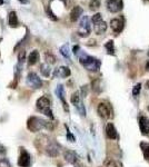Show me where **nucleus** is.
<instances>
[{
    "label": "nucleus",
    "instance_id": "28",
    "mask_svg": "<svg viewBox=\"0 0 149 167\" xmlns=\"http://www.w3.org/2000/svg\"><path fill=\"white\" fill-rule=\"evenodd\" d=\"M46 12H47V15H48V17H49L51 20H54V21H56V20H58V18L56 17V15L51 11V9H50V7H47L46 8Z\"/></svg>",
    "mask_w": 149,
    "mask_h": 167
},
{
    "label": "nucleus",
    "instance_id": "1",
    "mask_svg": "<svg viewBox=\"0 0 149 167\" xmlns=\"http://www.w3.org/2000/svg\"><path fill=\"white\" fill-rule=\"evenodd\" d=\"M27 127L30 131L36 133V131H39L46 128V129H54V125L50 122H47L43 118H39V117H30L27 122Z\"/></svg>",
    "mask_w": 149,
    "mask_h": 167
},
{
    "label": "nucleus",
    "instance_id": "15",
    "mask_svg": "<svg viewBox=\"0 0 149 167\" xmlns=\"http://www.w3.org/2000/svg\"><path fill=\"white\" fill-rule=\"evenodd\" d=\"M64 156H65V159L67 160L68 163H70V164H76V163L78 162V155L73 152V151H66Z\"/></svg>",
    "mask_w": 149,
    "mask_h": 167
},
{
    "label": "nucleus",
    "instance_id": "43",
    "mask_svg": "<svg viewBox=\"0 0 149 167\" xmlns=\"http://www.w3.org/2000/svg\"><path fill=\"white\" fill-rule=\"evenodd\" d=\"M76 167H79V166H76Z\"/></svg>",
    "mask_w": 149,
    "mask_h": 167
},
{
    "label": "nucleus",
    "instance_id": "27",
    "mask_svg": "<svg viewBox=\"0 0 149 167\" xmlns=\"http://www.w3.org/2000/svg\"><path fill=\"white\" fill-rule=\"evenodd\" d=\"M76 108H77V110H78L79 114H80L81 116H84V117L86 116V109H85V106L82 105V102H79L78 105L76 106Z\"/></svg>",
    "mask_w": 149,
    "mask_h": 167
},
{
    "label": "nucleus",
    "instance_id": "25",
    "mask_svg": "<svg viewBox=\"0 0 149 167\" xmlns=\"http://www.w3.org/2000/svg\"><path fill=\"white\" fill-rule=\"evenodd\" d=\"M100 7V0H90L89 1V8L90 10H97Z\"/></svg>",
    "mask_w": 149,
    "mask_h": 167
},
{
    "label": "nucleus",
    "instance_id": "22",
    "mask_svg": "<svg viewBox=\"0 0 149 167\" xmlns=\"http://www.w3.org/2000/svg\"><path fill=\"white\" fill-rule=\"evenodd\" d=\"M50 71H51V69H50V67L48 64H43V65L40 66V73L43 74V76H45V77H49Z\"/></svg>",
    "mask_w": 149,
    "mask_h": 167
},
{
    "label": "nucleus",
    "instance_id": "13",
    "mask_svg": "<svg viewBox=\"0 0 149 167\" xmlns=\"http://www.w3.org/2000/svg\"><path fill=\"white\" fill-rule=\"evenodd\" d=\"M106 134H107V137L110 138V139H117V138H118V133H117V129L115 128L114 124H111V123L107 124Z\"/></svg>",
    "mask_w": 149,
    "mask_h": 167
},
{
    "label": "nucleus",
    "instance_id": "8",
    "mask_svg": "<svg viewBox=\"0 0 149 167\" xmlns=\"http://www.w3.org/2000/svg\"><path fill=\"white\" fill-rule=\"evenodd\" d=\"M30 164V155L28 152H26L25 149H22L18 159V165L20 167H28Z\"/></svg>",
    "mask_w": 149,
    "mask_h": 167
},
{
    "label": "nucleus",
    "instance_id": "4",
    "mask_svg": "<svg viewBox=\"0 0 149 167\" xmlns=\"http://www.w3.org/2000/svg\"><path fill=\"white\" fill-rule=\"evenodd\" d=\"M78 35L80 37H88L90 35V25H89V19L87 16H84L81 21H80Z\"/></svg>",
    "mask_w": 149,
    "mask_h": 167
},
{
    "label": "nucleus",
    "instance_id": "9",
    "mask_svg": "<svg viewBox=\"0 0 149 167\" xmlns=\"http://www.w3.org/2000/svg\"><path fill=\"white\" fill-rule=\"evenodd\" d=\"M71 75L70 69L66 66H60L59 68H57L55 71H54V77H60V78H66V77H69Z\"/></svg>",
    "mask_w": 149,
    "mask_h": 167
},
{
    "label": "nucleus",
    "instance_id": "20",
    "mask_svg": "<svg viewBox=\"0 0 149 167\" xmlns=\"http://www.w3.org/2000/svg\"><path fill=\"white\" fill-rule=\"evenodd\" d=\"M59 51H60V54L64 56L65 58H67V59L70 58V49H69V45L68 44L61 46L60 49H59Z\"/></svg>",
    "mask_w": 149,
    "mask_h": 167
},
{
    "label": "nucleus",
    "instance_id": "3",
    "mask_svg": "<svg viewBox=\"0 0 149 167\" xmlns=\"http://www.w3.org/2000/svg\"><path fill=\"white\" fill-rule=\"evenodd\" d=\"M37 108L38 110H40L43 114H45L46 116H48L50 119H54V115H52V110H51V102L50 99L46 96L40 97L37 100Z\"/></svg>",
    "mask_w": 149,
    "mask_h": 167
},
{
    "label": "nucleus",
    "instance_id": "5",
    "mask_svg": "<svg viewBox=\"0 0 149 167\" xmlns=\"http://www.w3.org/2000/svg\"><path fill=\"white\" fill-rule=\"evenodd\" d=\"M27 85L30 86L31 88H35V89H38L43 86V81L41 79L38 77V75L35 73H29L28 76H27Z\"/></svg>",
    "mask_w": 149,
    "mask_h": 167
},
{
    "label": "nucleus",
    "instance_id": "23",
    "mask_svg": "<svg viewBox=\"0 0 149 167\" xmlns=\"http://www.w3.org/2000/svg\"><path fill=\"white\" fill-rule=\"evenodd\" d=\"M70 100H71V104L75 105V106H77L79 102H80V96H79L78 91H76V93H73V94L71 95Z\"/></svg>",
    "mask_w": 149,
    "mask_h": 167
},
{
    "label": "nucleus",
    "instance_id": "40",
    "mask_svg": "<svg viewBox=\"0 0 149 167\" xmlns=\"http://www.w3.org/2000/svg\"><path fill=\"white\" fill-rule=\"evenodd\" d=\"M146 86H147V88L149 89V80L147 81V82H146Z\"/></svg>",
    "mask_w": 149,
    "mask_h": 167
},
{
    "label": "nucleus",
    "instance_id": "31",
    "mask_svg": "<svg viewBox=\"0 0 149 167\" xmlns=\"http://www.w3.org/2000/svg\"><path fill=\"white\" fill-rule=\"evenodd\" d=\"M18 60L20 63H23L26 60V51L25 50H20L18 52Z\"/></svg>",
    "mask_w": 149,
    "mask_h": 167
},
{
    "label": "nucleus",
    "instance_id": "26",
    "mask_svg": "<svg viewBox=\"0 0 149 167\" xmlns=\"http://www.w3.org/2000/svg\"><path fill=\"white\" fill-rule=\"evenodd\" d=\"M141 148H142V153H144V156L146 159L149 160V145L148 144H141Z\"/></svg>",
    "mask_w": 149,
    "mask_h": 167
},
{
    "label": "nucleus",
    "instance_id": "41",
    "mask_svg": "<svg viewBox=\"0 0 149 167\" xmlns=\"http://www.w3.org/2000/svg\"><path fill=\"white\" fill-rule=\"evenodd\" d=\"M2 3H3V0H0V6H1Z\"/></svg>",
    "mask_w": 149,
    "mask_h": 167
},
{
    "label": "nucleus",
    "instance_id": "37",
    "mask_svg": "<svg viewBox=\"0 0 149 167\" xmlns=\"http://www.w3.org/2000/svg\"><path fill=\"white\" fill-rule=\"evenodd\" d=\"M0 153H2V154H5V153H6L5 148H3V147H2L1 145H0Z\"/></svg>",
    "mask_w": 149,
    "mask_h": 167
},
{
    "label": "nucleus",
    "instance_id": "39",
    "mask_svg": "<svg viewBox=\"0 0 149 167\" xmlns=\"http://www.w3.org/2000/svg\"><path fill=\"white\" fill-rule=\"evenodd\" d=\"M146 69H147V70L149 71V61L147 63V65H146Z\"/></svg>",
    "mask_w": 149,
    "mask_h": 167
},
{
    "label": "nucleus",
    "instance_id": "35",
    "mask_svg": "<svg viewBox=\"0 0 149 167\" xmlns=\"http://www.w3.org/2000/svg\"><path fill=\"white\" fill-rule=\"evenodd\" d=\"M79 50H80V47H79V46H75V47L72 48V52H73L75 55H78Z\"/></svg>",
    "mask_w": 149,
    "mask_h": 167
},
{
    "label": "nucleus",
    "instance_id": "21",
    "mask_svg": "<svg viewBox=\"0 0 149 167\" xmlns=\"http://www.w3.org/2000/svg\"><path fill=\"white\" fill-rule=\"evenodd\" d=\"M105 48L107 50V54L108 55H115V44L114 40H108L105 45Z\"/></svg>",
    "mask_w": 149,
    "mask_h": 167
},
{
    "label": "nucleus",
    "instance_id": "12",
    "mask_svg": "<svg viewBox=\"0 0 149 167\" xmlns=\"http://www.w3.org/2000/svg\"><path fill=\"white\" fill-rule=\"evenodd\" d=\"M139 128L144 135L149 134V119L147 117L141 116L139 118Z\"/></svg>",
    "mask_w": 149,
    "mask_h": 167
},
{
    "label": "nucleus",
    "instance_id": "34",
    "mask_svg": "<svg viewBox=\"0 0 149 167\" xmlns=\"http://www.w3.org/2000/svg\"><path fill=\"white\" fill-rule=\"evenodd\" d=\"M106 167H118V165L116 164V162H114V160H109V162L107 163Z\"/></svg>",
    "mask_w": 149,
    "mask_h": 167
},
{
    "label": "nucleus",
    "instance_id": "17",
    "mask_svg": "<svg viewBox=\"0 0 149 167\" xmlns=\"http://www.w3.org/2000/svg\"><path fill=\"white\" fill-rule=\"evenodd\" d=\"M8 25L11 28L18 27V17H17L16 11H10L9 12V15H8Z\"/></svg>",
    "mask_w": 149,
    "mask_h": 167
},
{
    "label": "nucleus",
    "instance_id": "19",
    "mask_svg": "<svg viewBox=\"0 0 149 167\" xmlns=\"http://www.w3.org/2000/svg\"><path fill=\"white\" fill-rule=\"evenodd\" d=\"M39 60V52L37 50H32L28 56V64L29 65H35Z\"/></svg>",
    "mask_w": 149,
    "mask_h": 167
},
{
    "label": "nucleus",
    "instance_id": "2",
    "mask_svg": "<svg viewBox=\"0 0 149 167\" xmlns=\"http://www.w3.org/2000/svg\"><path fill=\"white\" fill-rule=\"evenodd\" d=\"M79 61H80V64L84 66L87 70H89V71H98L100 68V65H101L99 59L91 57V56L87 55L85 52H82V54L79 56Z\"/></svg>",
    "mask_w": 149,
    "mask_h": 167
},
{
    "label": "nucleus",
    "instance_id": "11",
    "mask_svg": "<svg viewBox=\"0 0 149 167\" xmlns=\"http://www.w3.org/2000/svg\"><path fill=\"white\" fill-rule=\"evenodd\" d=\"M56 94H57V96L59 97V99H60L61 102H62V106H64L65 110L68 113V111H69V107H68L67 102H66V99H65V89H64V86H62V85H58V87L56 88Z\"/></svg>",
    "mask_w": 149,
    "mask_h": 167
},
{
    "label": "nucleus",
    "instance_id": "7",
    "mask_svg": "<svg viewBox=\"0 0 149 167\" xmlns=\"http://www.w3.org/2000/svg\"><path fill=\"white\" fill-rule=\"evenodd\" d=\"M98 114H99L100 117H102V118H105V119H109L110 117H111V110H110V107L105 104V102H100L99 105H98Z\"/></svg>",
    "mask_w": 149,
    "mask_h": 167
},
{
    "label": "nucleus",
    "instance_id": "32",
    "mask_svg": "<svg viewBox=\"0 0 149 167\" xmlns=\"http://www.w3.org/2000/svg\"><path fill=\"white\" fill-rule=\"evenodd\" d=\"M66 128H67V139H68L69 142H71V143H73V142L76 140V139H75V136L70 133L69 128H68V126H66Z\"/></svg>",
    "mask_w": 149,
    "mask_h": 167
},
{
    "label": "nucleus",
    "instance_id": "38",
    "mask_svg": "<svg viewBox=\"0 0 149 167\" xmlns=\"http://www.w3.org/2000/svg\"><path fill=\"white\" fill-rule=\"evenodd\" d=\"M21 3H23V5H26V3H28L29 2V0H19Z\"/></svg>",
    "mask_w": 149,
    "mask_h": 167
},
{
    "label": "nucleus",
    "instance_id": "24",
    "mask_svg": "<svg viewBox=\"0 0 149 167\" xmlns=\"http://www.w3.org/2000/svg\"><path fill=\"white\" fill-rule=\"evenodd\" d=\"M45 59H46L47 64H55L56 63V57L52 54H50V52H46L45 54Z\"/></svg>",
    "mask_w": 149,
    "mask_h": 167
},
{
    "label": "nucleus",
    "instance_id": "36",
    "mask_svg": "<svg viewBox=\"0 0 149 167\" xmlns=\"http://www.w3.org/2000/svg\"><path fill=\"white\" fill-rule=\"evenodd\" d=\"M87 87H88V86H82V88H81V90H82V96H84V97L87 96Z\"/></svg>",
    "mask_w": 149,
    "mask_h": 167
},
{
    "label": "nucleus",
    "instance_id": "33",
    "mask_svg": "<svg viewBox=\"0 0 149 167\" xmlns=\"http://www.w3.org/2000/svg\"><path fill=\"white\" fill-rule=\"evenodd\" d=\"M0 167H10V163H9V160L6 159V158L0 159Z\"/></svg>",
    "mask_w": 149,
    "mask_h": 167
},
{
    "label": "nucleus",
    "instance_id": "6",
    "mask_svg": "<svg viewBox=\"0 0 149 167\" xmlns=\"http://www.w3.org/2000/svg\"><path fill=\"white\" fill-rule=\"evenodd\" d=\"M107 9L110 12H119L124 7V1L122 0H107L106 1Z\"/></svg>",
    "mask_w": 149,
    "mask_h": 167
},
{
    "label": "nucleus",
    "instance_id": "29",
    "mask_svg": "<svg viewBox=\"0 0 149 167\" xmlns=\"http://www.w3.org/2000/svg\"><path fill=\"white\" fill-rule=\"evenodd\" d=\"M102 20V16H101V14H96V15H93L92 16V18H91V21L93 22V23H97V22H99Z\"/></svg>",
    "mask_w": 149,
    "mask_h": 167
},
{
    "label": "nucleus",
    "instance_id": "14",
    "mask_svg": "<svg viewBox=\"0 0 149 167\" xmlns=\"http://www.w3.org/2000/svg\"><path fill=\"white\" fill-rule=\"evenodd\" d=\"M82 12H84V10H82V8L80 7V6H76V7H73L72 8V10L70 11V20L72 22L77 21L79 18L81 17Z\"/></svg>",
    "mask_w": 149,
    "mask_h": 167
},
{
    "label": "nucleus",
    "instance_id": "16",
    "mask_svg": "<svg viewBox=\"0 0 149 167\" xmlns=\"http://www.w3.org/2000/svg\"><path fill=\"white\" fill-rule=\"evenodd\" d=\"M107 23L105 21H99L97 22V23H93V31L97 34V35H102V34H105L107 30Z\"/></svg>",
    "mask_w": 149,
    "mask_h": 167
},
{
    "label": "nucleus",
    "instance_id": "42",
    "mask_svg": "<svg viewBox=\"0 0 149 167\" xmlns=\"http://www.w3.org/2000/svg\"><path fill=\"white\" fill-rule=\"evenodd\" d=\"M148 110H149V106H148Z\"/></svg>",
    "mask_w": 149,
    "mask_h": 167
},
{
    "label": "nucleus",
    "instance_id": "18",
    "mask_svg": "<svg viewBox=\"0 0 149 167\" xmlns=\"http://www.w3.org/2000/svg\"><path fill=\"white\" fill-rule=\"evenodd\" d=\"M46 152L47 154L51 156V157H56L59 155V147H58L56 144H50L48 147H47V149H46Z\"/></svg>",
    "mask_w": 149,
    "mask_h": 167
},
{
    "label": "nucleus",
    "instance_id": "30",
    "mask_svg": "<svg viewBox=\"0 0 149 167\" xmlns=\"http://www.w3.org/2000/svg\"><path fill=\"white\" fill-rule=\"evenodd\" d=\"M140 89H141V84H137L134 86V89H133V95L134 96H138L139 93H140Z\"/></svg>",
    "mask_w": 149,
    "mask_h": 167
},
{
    "label": "nucleus",
    "instance_id": "10",
    "mask_svg": "<svg viewBox=\"0 0 149 167\" xmlns=\"http://www.w3.org/2000/svg\"><path fill=\"white\" fill-rule=\"evenodd\" d=\"M110 27L116 34H119L124 29V21L119 18H115L110 20Z\"/></svg>",
    "mask_w": 149,
    "mask_h": 167
}]
</instances>
